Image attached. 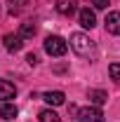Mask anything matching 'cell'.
<instances>
[{
  "label": "cell",
  "mask_w": 120,
  "mask_h": 122,
  "mask_svg": "<svg viewBox=\"0 0 120 122\" xmlns=\"http://www.w3.org/2000/svg\"><path fill=\"white\" fill-rule=\"evenodd\" d=\"M71 49L80 56H94V40H90V35L85 33H73L71 35Z\"/></svg>",
  "instance_id": "6da1fadb"
},
{
  "label": "cell",
  "mask_w": 120,
  "mask_h": 122,
  "mask_svg": "<svg viewBox=\"0 0 120 122\" xmlns=\"http://www.w3.org/2000/svg\"><path fill=\"white\" fill-rule=\"evenodd\" d=\"M45 52L49 56H64L68 52V45L59 35H49V38H45Z\"/></svg>",
  "instance_id": "7a4b0ae2"
},
{
  "label": "cell",
  "mask_w": 120,
  "mask_h": 122,
  "mask_svg": "<svg viewBox=\"0 0 120 122\" xmlns=\"http://www.w3.org/2000/svg\"><path fill=\"white\" fill-rule=\"evenodd\" d=\"M78 120L80 122H104V113H101L97 106L80 108V110H78Z\"/></svg>",
  "instance_id": "3957f363"
},
{
  "label": "cell",
  "mask_w": 120,
  "mask_h": 122,
  "mask_svg": "<svg viewBox=\"0 0 120 122\" xmlns=\"http://www.w3.org/2000/svg\"><path fill=\"white\" fill-rule=\"evenodd\" d=\"M104 24H106V30L111 35H120V12H108Z\"/></svg>",
  "instance_id": "277c9868"
},
{
  "label": "cell",
  "mask_w": 120,
  "mask_h": 122,
  "mask_svg": "<svg viewBox=\"0 0 120 122\" xmlns=\"http://www.w3.org/2000/svg\"><path fill=\"white\" fill-rule=\"evenodd\" d=\"M78 19H80V26H82V28H94V26H97V16H94V12H92L90 7L80 10Z\"/></svg>",
  "instance_id": "5b68a950"
},
{
  "label": "cell",
  "mask_w": 120,
  "mask_h": 122,
  "mask_svg": "<svg viewBox=\"0 0 120 122\" xmlns=\"http://www.w3.org/2000/svg\"><path fill=\"white\" fill-rule=\"evenodd\" d=\"M2 42H5V47H7V52H12V54L24 47V40H21L19 35H12V33H7V35L2 38Z\"/></svg>",
  "instance_id": "8992f818"
},
{
  "label": "cell",
  "mask_w": 120,
  "mask_h": 122,
  "mask_svg": "<svg viewBox=\"0 0 120 122\" xmlns=\"http://www.w3.org/2000/svg\"><path fill=\"white\" fill-rule=\"evenodd\" d=\"M14 96H16V87L7 80H0V99L7 101V99H14Z\"/></svg>",
  "instance_id": "52a82bcc"
},
{
  "label": "cell",
  "mask_w": 120,
  "mask_h": 122,
  "mask_svg": "<svg viewBox=\"0 0 120 122\" xmlns=\"http://www.w3.org/2000/svg\"><path fill=\"white\" fill-rule=\"evenodd\" d=\"M43 99H45L49 106H61V103L66 101L64 92H45V94H43Z\"/></svg>",
  "instance_id": "ba28073f"
},
{
  "label": "cell",
  "mask_w": 120,
  "mask_h": 122,
  "mask_svg": "<svg viewBox=\"0 0 120 122\" xmlns=\"http://www.w3.org/2000/svg\"><path fill=\"white\" fill-rule=\"evenodd\" d=\"M16 115H19V110L14 103H0V117L2 120H14Z\"/></svg>",
  "instance_id": "9c48e42d"
},
{
  "label": "cell",
  "mask_w": 120,
  "mask_h": 122,
  "mask_svg": "<svg viewBox=\"0 0 120 122\" xmlns=\"http://www.w3.org/2000/svg\"><path fill=\"white\" fill-rule=\"evenodd\" d=\"M87 96H90V101L94 103V106H101V103H106V101H108V94H106L104 89H90V94H87Z\"/></svg>",
  "instance_id": "30bf717a"
},
{
  "label": "cell",
  "mask_w": 120,
  "mask_h": 122,
  "mask_svg": "<svg viewBox=\"0 0 120 122\" xmlns=\"http://www.w3.org/2000/svg\"><path fill=\"white\" fill-rule=\"evenodd\" d=\"M57 12L64 14V16L73 14V12H75V0H61L59 5H57Z\"/></svg>",
  "instance_id": "8fae6325"
},
{
  "label": "cell",
  "mask_w": 120,
  "mask_h": 122,
  "mask_svg": "<svg viewBox=\"0 0 120 122\" xmlns=\"http://www.w3.org/2000/svg\"><path fill=\"white\" fill-rule=\"evenodd\" d=\"M33 35H35V26H33V24H21L19 38H21V40H28V38H33Z\"/></svg>",
  "instance_id": "7c38bea8"
},
{
  "label": "cell",
  "mask_w": 120,
  "mask_h": 122,
  "mask_svg": "<svg viewBox=\"0 0 120 122\" xmlns=\"http://www.w3.org/2000/svg\"><path fill=\"white\" fill-rule=\"evenodd\" d=\"M40 122H61V117L54 113V110H49V108H45L43 113H40Z\"/></svg>",
  "instance_id": "4fadbf2b"
},
{
  "label": "cell",
  "mask_w": 120,
  "mask_h": 122,
  "mask_svg": "<svg viewBox=\"0 0 120 122\" xmlns=\"http://www.w3.org/2000/svg\"><path fill=\"white\" fill-rule=\"evenodd\" d=\"M108 75L113 77L115 82H120V63H111L108 66Z\"/></svg>",
  "instance_id": "5bb4252c"
},
{
  "label": "cell",
  "mask_w": 120,
  "mask_h": 122,
  "mask_svg": "<svg viewBox=\"0 0 120 122\" xmlns=\"http://www.w3.org/2000/svg\"><path fill=\"white\" fill-rule=\"evenodd\" d=\"M92 5H94L97 10H106V7H108V0H92Z\"/></svg>",
  "instance_id": "9a60e30c"
},
{
  "label": "cell",
  "mask_w": 120,
  "mask_h": 122,
  "mask_svg": "<svg viewBox=\"0 0 120 122\" xmlns=\"http://www.w3.org/2000/svg\"><path fill=\"white\" fill-rule=\"evenodd\" d=\"M26 61H28L31 66H35V63H38V56H35V54H28V56H26Z\"/></svg>",
  "instance_id": "2e32d148"
},
{
  "label": "cell",
  "mask_w": 120,
  "mask_h": 122,
  "mask_svg": "<svg viewBox=\"0 0 120 122\" xmlns=\"http://www.w3.org/2000/svg\"><path fill=\"white\" fill-rule=\"evenodd\" d=\"M10 2H12V5H26L28 0H10Z\"/></svg>",
  "instance_id": "e0dca14e"
}]
</instances>
